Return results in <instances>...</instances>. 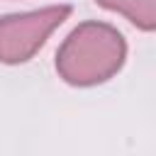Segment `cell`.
I'll return each instance as SVG.
<instances>
[{"label": "cell", "instance_id": "6da1fadb", "mask_svg": "<svg viewBox=\"0 0 156 156\" xmlns=\"http://www.w3.org/2000/svg\"><path fill=\"white\" fill-rule=\"evenodd\" d=\"M127 58V41L107 22H80L56 51V73L73 88H93L117 76Z\"/></svg>", "mask_w": 156, "mask_h": 156}, {"label": "cell", "instance_id": "7a4b0ae2", "mask_svg": "<svg viewBox=\"0 0 156 156\" xmlns=\"http://www.w3.org/2000/svg\"><path fill=\"white\" fill-rule=\"evenodd\" d=\"M71 17V5H49L0 17V63L17 66L34 58L46 39Z\"/></svg>", "mask_w": 156, "mask_h": 156}, {"label": "cell", "instance_id": "3957f363", "mask_svg": "<svg viewBox=\"0 0 156 156\" xmlns=\"http://www.w3.org/2000/svg\"><path fill=\"white\" fill-rule=\"evenodd\" d=\"M100 7L122 15L141 32L156 29V0H95Z\"/></svg>", "mask_w": 156, "mask_h": 156}]
</instances>
